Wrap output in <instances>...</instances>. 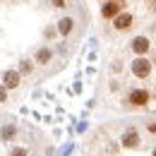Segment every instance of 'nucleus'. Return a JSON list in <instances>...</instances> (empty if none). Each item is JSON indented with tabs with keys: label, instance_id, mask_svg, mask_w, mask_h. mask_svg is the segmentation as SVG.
Wrapping results in <instances>:
<instances>
[{
	"label": "nucleus",
	"instance_id": "obj_1",
	"mask_svg": "<svg viewBox=\"0 0 156 156\" xmlns=\"http://www.w3.org/2000/svg\"><path fill=\"white\" fill-rule=\"evenodd\" d=\"M130 67H132V75H135L137 79H147L149 75H151V60L147 58V55H137L132 62H130Z\"/></svg>",
	"mask_w": 156,
	"mask_h": 156
},
{
	"label": "nucleus",
	"instance_id": "obj_2",
	"mask_svg": "<svg viewBox=\"0 0 156 156\" xmlns=\"http://www.w3.org/2000/svg\"><path fill=\"white\" fill-rule=\"evenodd\" d=\"M122 7H125V0H106L101 5V17L103 20H115L122 12Z\"/></svg>",
	"mask_w": 156,
	"mask_h": 156
},
{
	"label": "nucleus",
	"instance_id": "obj_3",
	"mask_svg": "<svg viewBox=\"0 0 156 156\" xmlns=\"http://www.w3.org/2000/svg\"><path fill=\"white\" fill-rule=\"evenodd\" d=\"M149 101H151V94H149L147 89H132V91L127 94V103L135 106V108H144Z\"/></svg>",
	"mask_w": 156,
	"mask_h": 156
},
{
	"label": "nucleus",
	"instance_id": "obj_4",
	"mask_svg": "<svg viewBox=\"0 0 156 156\" xmlns=\"http://www.w3.org/2000/svg\"><path fill=\"white\" fill-rule=\"evenodd\" d=\"M130 48L135 51L137 55H147V53H149V48H151V43H149L147 36H135L132 43H130Z\"/></svg>",
	"mask_w": 156,
	"mask_h": 156
},
{
	"label": "nucleus",
	"instance_id": "obj_5",
	"mask_svg": "<svg viewBox=\"0 0 156 156\" xmlns=\"http://www.w3.org/2000/svg\"><path fill=\"white\" fill-rule=\"evenodd\" d=\"M132 22H135V17L130 12H120L115 20H113V27H115V31H127L132 27Z\"/></svg>",
	"mask_w": 156,
	"mask_h": 156
},
{
	"label": "nucleus",
	"instance_id": "obj_6",
	"mask_svg": "<svg viewBox=\"0 0 156 156\" xmlns=\"http://www.w3.org/2000/svg\"><path fill=\"white\" fill-rule=\"evenodd\" d=\"M2 87L5 89H17L20 87V72L17 70H7L2 75Z\"/></svg>",
	"mask_w": 156,
	"mask_h": 156
},
{
	"label": "nucleus",
	"instance_id": "obj_7",
	"mask_svg": "<svg viewBox=\"0 0 156 156\" xmlns=\"http://www.w3.org/2000/svg\"><path fill=\"white\" fill-rule=\"evenodd\" d=\"M120 142H122V147H125V149H137V147H139V135H137L135 130H130V132H125V135H122Z\"/></svg>",
	"mask_w": 156,
	"mask_h": 156
},
{
	"label": "nucleus",
	"instance_id": "obj_8",
	"mask_svg": "<svg viewBox=\"0 0 156 156\" xmlns=\"http://www.w3.org/2000/svg\"><path fill=\"white\" fill-rule=\"evenodd\" d=\"M58 31L62 36H70V34L75 31V20H72V17H62V20L58 22Z\"/></svg>",
	"mask_w": 156,
	"mask_h": 156
},
{
	"label": "nucleus",
	"instance_id": "obj_9",
	"mask_svg": "<svg viewBox=\"0 0 156 156\" xmlns=\"http://www.w3.org/2000/svg\"><path fill=\"white\" fill-rule=\"evenodd\" d=\"M51 58H53V51H51L48 46H43V48H39V51H36L34 62H39V65H48V62H51Z\"/></svg>",
	"mask_w": 156,
	"mask_h": 156
},
{
	"label": "nucleus",
	"instance_id": "obj_10",
	"mask_svg": "<svg viewBox=\"0 0 156 156\" xmlns=\"http://www.w3.org/2000/svg\"><path fill=\"white\" fill-rule=\"evenodd\" d=\"M31 70H34L31 60H22L20 62V75H31Z\"/></svg>",
	"mask_w": 156,
	"mask_h": 156
},
{
	"label": "nucleus",
	"instance_id": "obj_11",
	"mask_svg": "<svg viewBox=\"0 0 156 156\" xmlns=\"http://www.w3.org/2000/svg\"><path fill=\"white\" fill-rule=\"evenodd\" d=\"M0 132H2V139H10V137H15V127H10V125H5V127H2Z\"/></svg>",
	"mask_w": 156,
	"mask_h": 156
},
{
	"label": "nucleus",
	"instance_id": "obj_12",
	"mask_svg": "<svg viewBox=\"0 0 156 156\" xmlns=\"http://www.w3.org/2000/svg\"><path fill=\"white\" fill-rule=\"evenodd\" d=\"M10 156H29V151H27L24 147H17V149H12V151H10Z\"/></svg>",
	"mask_w": 156,
	"mask_h": 156
},
{
	"label": "nucleus",
	"instance_id": "obj_13",
	"mask_svg": "<svg viewBox=\"0 0 156 156\" xmlns=\"http://www.w3.org/2000/svg\"><path fill=\"white\" fill-rule=\"evenodd\" d=\"M53 2V7H65L67 5V0H51Z\"/></svg>",
	"mask_w": 156,
	"mask_h": 156
},
{
	"label": "nucleus",
	"instance_id": "obj_14",
	"mask_svg": "<svg viewBox=\"0 0 156 156\" xmlns=\"http://www.w3.org/2000/svg\"><path fill=\"white\" fill-rule=\"evenodd\" d=\"M2 101H7V89H5V87H0V103H2Z\"/></svg>",
	"mask_w": 156,
	"mask_h": 156
},
{
	"label": "nucleus",
	"instance_id": "obj_15",
	"mask_svg": "<svg viewBox=\"0 0 156 156\" xmlns=\"http://www.w3.org/2000/svg\"><path fill=\"white\" fill-rule=\"evenodd\" d=\"M147 130H149V132H154V135H156V122H149V125H147Z\"/></svg>",
	"mask_w": 156,
	"mask_h": 156
},
{
	"label": "nucleus",
	"instance_id": "obj_16",
	"mask_svg": "<svg viewBox=\"0 0 156 156\" xmlns=\"http://www.w3.org/2000/svg\"><path fill=\"white\" fill-rule=\"evenodd\" d=\"M151 156H156V149H154V151H151Z\"/></svg>",
	"mask_w": 156,
	"mask_h": 156
},
{
	"label": "nucleus",
	"instance_id": "obj_17",
	"mask_svg": "<svg viewBox=\"0 0 156 156\" xmlns=\"http://www.w3.org/2000/svg\"><path fill=\"white\" fill-rule=\"evenodd\" d=\"M103 2H106V0H103Z\"/></svg>",
	"mask_w": 156,
	"mask_h": 156
}]
</instances>
